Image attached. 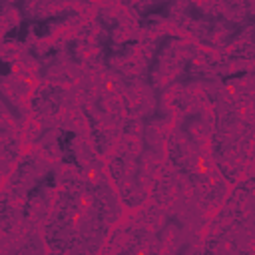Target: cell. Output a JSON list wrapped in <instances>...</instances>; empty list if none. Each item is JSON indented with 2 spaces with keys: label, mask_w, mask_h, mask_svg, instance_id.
<instances>
[{
  "label": "cell",
  "mask_w": 255,
  "mask_h": 255,
  "mask_svg": "<svg viewBox=\"0 0 255 255\" xmlns=\"http://www.w3.org/2000/svg\"><path fill=\"white\" fill-rule=\"evenodd\" d=\"M173 0H159V2H151L147 4L143 10H139V22L149 18V16H159V18H167L169 16V6Z\"/></svg>",
  "instance_id": "obj_1"
},
{
  "label": "cell",
  "mask_w": 255,
  "mask_h": 255,
  "mask_svg": "<svg viewBox=\"0 0 255 255\" xmlns=\"http://www.w3.org/2000/svg\"><path fill=\"white\" fill-rule=\"evenodd\" d=\"M10 70H12V68H10V64H8V62H4V60H0V74H2V76H8V74H10Z\"/></svg>",
  "instance_id": "obj_2"
}]
</instances>
